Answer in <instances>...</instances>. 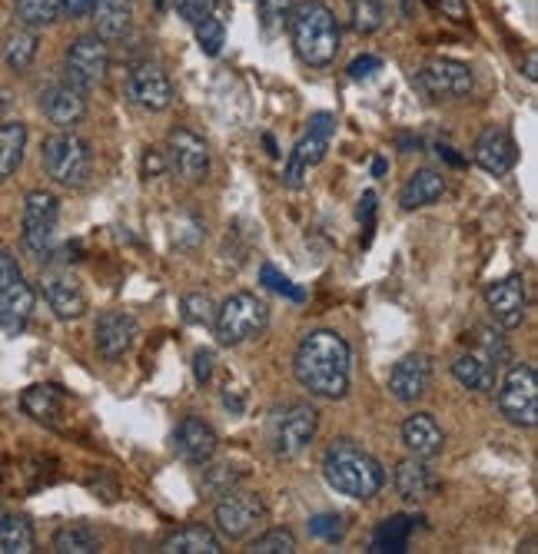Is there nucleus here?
Here are the masks:
<instances>
[{"label": "nucleus", "instance_id": "obj_42", "mask_svg": "<svg viewBox=\"0 0 538 554\" xmlns=\"http://www.w3.org/2000/svg\"><path fill=\"white\" fill-rule=\"evenodd\" d=\"M240 472H233V465L226 462V465H213V468H206V488L213 491V495H226L230 488H236V482H240Z\"/></svg>", "mask_w": 538, "mask_h": 554}, {"label": "nucleus", "instance_id": "obj_51", "mask_svg": "<svg viewBox=\"0 0 538 554\" xmlns=\"http://www.w3.org/2000/svg\"><path fill=\"white\" fill-rule=\"evenodd\" d=\"M93 7V0H60V14H67L70 20L87 17Z\"/></svg>", "mask_w": 538, "mask_h": 554}, {"label": "nucleus", "instance_id": "obj_19", "mask_svg": "<svg viewBox=\"0 0 538 554\" xmlns=\"http://www.w3.org/2000/svg\"><path fill=\"white\" fill-rule=\"evenodd\" d=\"M472 160L482 166L485 173L492 176H505L515 170L519 163V146H515L512 133L502 127H489L479 133V140L472 146Z\"/></svg>", "mask_w": 538, "mask_h": 554}, {"label": "nucleus", "instance_id": "obj_18", "mask_svg": "<svg viewBox=\"0 0 538 554\" xmlns=\"http://www.w3.org/2000/svg\"><path fill=\"white\" fill-rule=\"evenodd\" d=\"M40 107H44V117L54 127L70 130L87 117V93L77 90L70 80H57L40 93Z\"/></svg>", "mask_w": 538, "mask_h": 554}, {"label": "nucleus", "instance_id": "obj_2", "mask_svg": "<svg viewBox=\"0 0 538 554\" xmlns=\"http://www.w3.org/2000/svg\"><path fill=\"white\" fill-rule=\"evenodd\" d=\"M323 478L333 491H339V495H346V498H356V501L376 498L382 485H386L382 465L366 452V448H359L353 438H339V442L326 448Z\"/></svg>", "mask_w": 538, "mask_h": 554}, {"label": "nucleus", "instance_id": "obj_7", "mask_svg": "<svg viewBox=\"0 0 538 554\" xmlns=\"http://www.w3.org/2000/svg\"><path fill=\"white\" fill-rule=\"evenodd\" d=\"M57 219H60V203L54 193L34 190L24 200V233L20 243L34 259H50L54 256V239H57Z\"/></svg>", "mask_w": 538, "mask_h": 554}, {"label": "nucleus", "instance_id": "obj_44", "mask_svg": "<svg viewBox=\"0 0 538 554\" xmlns=\"http://www.w3.org/2000/svg\"><path fill=\"white\" fill-rule=\"evenodd\" d=\"M289 10H293V0H260V17L266 27H276L283 24L289 17Z\"/></svg>", "mask_w": 538, "mask_h": 554}, {"label": "nucleus", "instance_id": "obj_20", "mask_svg": "<svg viewBox=\"0 0 538 554\" xmlns=\"http://www.w3.org/2000/svg\"><path fill=\"white\" fill-rule=\"evenodd\" d=\"M130 97L150 113L167 110L173 103V83L167 77V70L160 64H150V60L137 64L130 70Z\"/></svg>", "mask_w": 538, "mask_h": 554}, {"label": "nucleus", "instance_id": "obj_43", "mask_svg": "<svg viewBox=\"0 0 538 554\" xmlns=\"http://www.w3.org/2000/svg\"><path fill=\"white\" fill-rule=\"evenodd\" d=\"M216 4H220V0H173V7H177V14L186 20V24H196V20L210 17Z\"/></svg>", "mask_w": 538, "mask_h": 554}, {"label": "nucleus", "instance_id": "obj_28", "mask_svg": "<svg viewBox=\"0 0 538 554\" xmlns=\"http://www.w3.org/2000/svg\"><path fill=\"white\" fill-rule=\"evenodd\" d=\"M446 193V176L436 173V170H419L412 173L406 186L399 193V206L402 209H422V206H432L436 200H442Z\"/></svg>", "mask_w": 538, "mask_h": 554}, {"label": "nucleus", "instance_id": "obj_24", "mask_svg": "<svg viewBox=\"0 0 538 554\" xmlns=\"http://www.w3.org/2000/svg\"><path fill=\"white\" fill-rule=\"evenodd\" d=\"M34 309H37V292L24 279L0 286V329L7 336H20L27 329L30 316H34Z\"/></svg>", "mask_w": 538, "mask_h": 554}, {"label": "nucleus", "instance_id": "obj_3", "mask_svg": "<svg viewBox=\"0 0 538 554\" xmlns=\"http://www.w3.org/2000/svg\"><path fill=\"white\" fill-rule=\"evenodd\" d=\"M289 37L306 67H329L339 54V20L326 0H303L289 10Z\"/></svg>", "mask_w": 538, "mask_h": 554}, {"label": "nucleus", "instance_id": "obj_25", "mask_svg": "<svg viewBox=\"0 0 538 554\" xmlns=\"http://www.w3.org/2000/svg\"><path fill=\"white\" fill-rule=\"evenodd\" d=\"M20 409L40 425L60 428L67 415V392L60 389V385H30V389H24V395H20Z\"/></svg>", "mask_w": 538, "mask_h": 554}, {"label": "nucleus", "instance_id": "obj_29", "mask_svg": "<svg viewBox=\"0 0 538 554\" xmlns=\"http://www.w3.org/2000/svg\"><path fill=\"white\" fill-rule=\"evenodd\" d=\"M160 554H223V541L213 535L210 528L190 525L180 528L157 548Z\"/></svg>", "mask_w": 538, "mask_h": 554}, {"label": "nucleus", "instance_id": "obj_30", "mask_svg": "<svg viewBox=\"0 0 538 554\" xmlns=\"http://www.w3.org/2000/svg\"><path fill=\"white\" fill-rule=\"evenodd\" d=\"M409 535H412V518L409 515H389L382 518L376 531H372V554H402L409 548Z\"/></svg>", "mask_w": 538, "mask_h": 554}, {"label": "nucleus", "instance_id": "obj_9", "mask_svg": "<svg viewBox=\"0 0 538 554\" xmlns=\"http://www.w3.org/2000/svg\"><path fill=\"white\" fill-rule=\"evenodd\" d=\"M416 87L432 100H465L475 90V73L462 60L432 57L419 67Z\"/></svg>", "mask_w": 538, "mask_h": 554}, {"label": "nucleus", "instance_id": "obj_45", "mask_svg": "<svg viewBox=\"0 0 538 554\" xmlns=\"http://www.w3.org/2000/svg\"><path fill=\"white\" fill-rule=\"evenodd\" d=\"M432 7L446 20H452V24H465L469 20V4L465 0H432Z\"/></svg>", "mask_w": 538, "mask_h": 554}, {"label": "nucleus", "instance_id": "obj_22", "mask_svg": "<svg viewBox=\"0 0 538 554\" xmlns=\"http://www.w3.org/2000/svg\"><path fill=\"white\" fill-rule=\"evenodd\" d=\"M499 365H502V359H495L492 352L475 346L469 352H462L459 359L452 362V375H455V382H459L462 389H469V392H495Z\"/></svg>", "mask_w": 538, "mask_h": 554}, {"label": "nucleus", "instance_id": "obj_32", "mask_svg": "<svg viewBox=\"0 0 538 554\" xmlns=\"http://www.w3.org/2000/svg\"><path fill=\"white\" fill-rule=\"evenodd\" d=\"M37 545L34 525L20 515H0V554H30Z\"/></svg>", "mask_w": 538, "mask_h": 554}, {"label": "nucleus", "instance_id": "obj_52", "mask_svg": "<svg viewBox=\"0 0 538 554\" xmlns=\"http://www.w3.org/2000/svg\"><path fill=\"white\" fill-rule=\"evenodd\" d=\"M439 156H446V160H449L452 166H462V163H465L462 156H455V153H452V146H439Z\"/></svg>", "mask_w": 538, "mask_h": 554}, {"label": "nucleus", "instance_id": "obj_49", "mask_svg": "<svg viewBox=\"0 0 538 554\" xmlns=\"http://www.w3.org/2000/svg\"><path fill=\"white\" fill-rule=\"evenodd\" d=\"M167 156H163L160 150H150L147 156H143V176L147 180H153V176H160V173H167Z\"/></svg>", "mask_w": 538, "mask_h": 554}, {"label": "nucleus", "instance_id": "obj_37", "mask_svg": "<svg viewBox=\"0 0 538 554\" xmlns=\"http://www.w3.org/2000/svg\"><path fill=\"white\" fill-rule=\"evenodd\" d=\"M193 30H196V44H200L203 54H206V57H220V50H223V44H226V27H223V20H216V17L210 14V17L196 20Z\"/></svg>", "mask_w": 538, "mask_h": 554}, {"label": "nucleus", "instance_id": "obj_38", "mask_svg": "<svg viewBox=\"0 0 538 554\" xmlns=\"http://www.w3.org/2000/svg\"><path fill=\"white\" fill-rule=\"evenodd\" d=\"M180 312H183V319L190 322V326H213L216 302L206 296V292H190V296H183Z\"/></svg>", "mask_w": 538, "mask_h": 554}, {"label": "nucleus", "instance_id": "obj_12", "mask_svg": "<svg viewBox=\"0 0 538 554\" xmlns=\"http://www.w3.org/2000/svg\"><path fill=\"white\" fill-rule=\"evenodd\" d=\"M319 432V412L309 402H296L276 418L273 428V452L279 458H296L303 455Z\"/></svg>", "mask_w": 538, "mask_h": 554}, {"label": "nucleus", "instance_id": "obj_5", "mask_svg": "<svg viewBox=\"0 0 538 554\" xmlns=\"http://www.w3.org/2000/svg\"><path fill=\"white\" fill-rule=\"evenodd\" d=\"M269 322V306L256 292H233L230 299L216 309L213 329L220 346H240V342L260 336Z\"/></svg>", "mask_w": 538, "mask_h": 554}, {"label": "nucleus", "instance_id": "obj_23", "mask_svg": "<svg viewBox=\"0 0 538 554\" xmlns=\"http://www.w3.org/2000/svg\"><path fill=\"white\" fill-rule=\"evenodd\" d=\"M133 0H93L90 7V20H93V34H97L103 44H120L127 40L130 27H133Z\"/></svg>", "mask_w": 538, "mask_h": 554}, {"label": "nucleus", "instance_id": "obj_50", "mask_svg": "<svg viewBox=\"0 0 538 554\" xmlns=\"http://www.w3.org/2000/svg\"><path fill=\"white\" fill-rule=\"evenodd\" d=\"M356 213H359V223L366 226V229H372V216H376V193H372V190L362 193Z\"/></svg>", "mask_w": 538, "mask_h": 554}, {"label": "nucleus", "instance_id": "obj_6", "mask_svg": "<svg viewBox=\"0 0 538 554\" xmlns=\"http://www.w3.org/2000/svg\"><path fill=\"white\" fill-rule=\"evenodd\" d=\"M499 412L515 428H535L538 422V375L529 362H512L499 385Z\"/></svg>", "mask_w": 538, "mask_h": 554}, {"label": "nucleus", "instance_id": "obj_17", "mask_svg": "<svg viewBox=\"0 0 538 554\" xmlns=\"http://www.w3.org/2000/svg\"><path fill=\"white\" fill-rule=\"evenodd\" d=\"M40 289H44L47 306L54 309V316L60 322H77L80 316H87V292L74 273H67V269L47 273Z\"/></svg>", "mask_w": 538, "mask_h": 554}, {"label": "nucleus", "instance_id": "obj_15", "mask_svg": "<svg viewBox=\"0 0 538 554\" xmlns=\"http://www.w3.org/2000/svg\"><path fill=\"white\" fill-rule=\"evenodd\" d=\"M432 389V359L422 352H412L406 359L396 362V369L389 375V392L392 399L402 405H412L419 399H426Z\"/></svg>", "mask_w": 538, "mask_h": 554}, {"label": "nucleus", "instance_id": "obj_14", "mask_svg": "<svg viewBox=\"0 0 538 554\" xmlns=\"http://www.w3.org/2000/svg\"><path fill=\"white\" fill-rule=\"evenodd\" d=\"M137 336H140V322L123 309L103 312V316L97 319V326H93V342H97V352L107 362L123 359V355L133 349Z\"/></svg>", "mask_w": 538, "mask_h": 554}, {"label": "nucleus", "instance_id": "obj_1", "mask_svg": "<svg viewBox=\"0 0 538 554\" xmlns=\"http://www.w3.org/2000/svg\"><path fill=\"white\" fill-rule=\"evenodd\" d=\"M296 382L316 399H346L349 375H353V349L333 329H313L296 346L293 355Z\"/></svg>", "mask_w": 538, "mask_h": 554}, {"label": "nucleus", "instance_id": "obj_8", "mask_svg": "<svg viewBox=\"0 0 538 554\" xmlns=\"http://www.w3.org/2000/svg\"><path fill=\"white\" fill-rule=\"evenodd\" d=\"M333 133H336V117H333V113H313V117H309V133L293 146L289 163H286V173H283V183L289 186V190H303L309 170L323 163Z\"/></svg>", "mask_w": 538, "mask_h": 554}, {"label": "nucleus", "instance_id": "obj_53", "mask_svg": "<svg viewBox=\"0 0 538 554\" xmlns=\"http://www.w3.org/2000/svg\"><path fill=\"white\" fill-rule=\"evenodd\" d=\"M538 60H535V54H529V57H525V77H529V80H535L538 77Z\"/></svg>", "mask_w": 538, "mask_h": 554}, {"label": "nucleus", "instance_id": "obj_36", "mask_svg": "<svg viewBox=\"0 0 538 554\" xmlns=\"http://www.w3.org/2000/svg\"><path fill=\"white\" fill-rule=\"evenodd\" d=\"M349 17H353L356 34H376L386 20V7L382 0H349Z\"/></svg>", "mask_w": 538, "mask_h": 554}, {"label": "nucleus", "instance_id": "obj_31", "mask_svg": "<svg viewBox=\"0 0 538 554\" xmlns=\"http://www.w3.org/2000/svg\"><path fill=\"white\" fill-rule=\"evenodd\" d=\"M24 150H27V127L24 123H4L0 127V180H10L20 163H24Z\"/></svg>", "mask_w": 538, "mask_h": 554}, {"label": "nucleus", "instance_id": "obj_4", "mask_svg": "<svg viewBox=\"0 0 538 554\" xmlns=\"http://www.w3.org/2000/svg\"><path fill=\"white\" fill-rule=\"evenodd\" d=\"M40 160H44V170L54 183L60 186H84L90 176H93V153H90V143L80 140L77 133L70 130H60L54 137L44 140V150H40Z\"/></svg>", "mask_w": 538, "mask_h": 554}, {"label": "nucleus", "instance_id": "obj_13", "mask_svg": "<svg viewBox=\"0 0 538 554\" xmlns=\"http://www.w3.org/2000/svg\"><path fill=\"white\" fill-rule=\"evenodd\" d=\"M167 146H170L167 163L183 176V180L200 183L203 176L210 173V146H206L203 137H196L193 130H186V127L170 130Z\"/></svg>", "mask_w": 538, "mask_h": 554}, {"label": "nucleus", "instance_id": "obj_34", "mask_svg": "<svg viewBox=\"0 0 538 554\" xmlns=\"http://www.w3.org/2000/svg\"><path fill=\"white\" fill-rule=\"evenodd\" d=\"M54 551L57 554H97L100 538H97V531L87 525H64L54 535Z\"/></svg>", "mask_w": 538, "mask_h": 554}, {"label": "nucleus", "instance_id": "obj_47", "mask_svg": "<svg viewBox=\"0 0 538 554\" xmlns=\"http://www.w3.org/2000/svg\"><path fill=\"white\" fill-rule=\"evenodd\" d=\"M213 352L210 349H200V352H196L193 355V375H196V382H200V385H206V382H210V375H213Z\"/></svg>", "mask_w": 538, "mask_h": 554}, {"label": "nucleus", "instance_id": "obj_41", "mask_svg": "<svg viewBox=\"0 0 538 554\" xmlns=\"http://www.w3.org/2000/svg\"><path fill=\"white\" fill-rule=\"evenodd\" d=\"M260 282L266 289H273V292H279V296H286V299H293V302H303L306 299V292L299 289V286H293L283 273H276V266H269V263H263V269H260Z\"/></svg>", "mask_w": 538, "mask_h": 554}, {"label": "nucleus", "instance_id": "obj_16", "mask_svg": "<svg viewBox=\"0 0 538 554\" xmlns=\"http://www.w3.org/2000/svg\"><path fill=\"white\" fill-rule=\"evenodd\" d=\"M485 306H489L492 319L499 322L502 329H519L525 322V306H529V296H525V279L522 276H505L499 282H492L485 289Z\"/></svg>", "mask_w": 538, "mask_h": 554}, {"label": "nucleus", "instance_id": "obj_33", "mask_svg": "<svg viewBox=\"0 0 538 554\" xmlns=\"http://www.w3.org/2000/svg\"><path fill=\"white\" fill-rule=\"evenodd\" d=\"M34 60H37V30L30 27L10 30L4 44V64L14 73H27Z\"/></svg>", "mask_w": 538, "mask_h": 554}, {"label": "nucleus", "instance_id": "obj_26", "mask_svg": "<svg viewBox=\"0 0 538 554\" xmlns=\"http://www.w3.org/2000/svg\"><path fill=\"white\" fill-rule=\"evenodd\" d=\"M402 445L416 458H436L446 448V432L429 412H416L402 422Z\"/></svg>", "mask_w": 538, "mask_h": 554}, {"label": "nucleus", "instance_id": "obj_40", "mask_svg": "<svg viewBox=\"0 0 538 554\" xmlns=\"http://www.w3.org/2000/svg\"><path fill=\"white\" fill-rule=\"evenodd\" d=\"M309 535L319 538V541H329V545H336V541L346 538V518L343 515H316V518H309Z\"/></svg>", "mask_w": 538, "mask_h": 554}, {"label": "nucleus", "instance_id": "obj_11", "mask_svg": "<svg viewBox=\"0 0 538 554\" xmlns=\"http://www.w3.org/2000/svg\"><path fill=\"white\" fill-rule=\"evenodd\" d=\"M213 518H216V528H220L223 538L240 541L266 518V501H263L260 491L230 488L220 501H216Z\"/></svg>", "mask_w": 538, "mask_h": 554}, {"label": "nucleus", "instance_id": "obj_27", "mask_svg": "<svg viewBox=\"0 0 538 554\" xmlns=\"http://www.w3.org/2000/svg\"><path fill=\"white\" fill-rule=\"evenodd\" d=\"M392 482H396V491L406 501H426L432 491H436V478L426 468V458H402L392 472Z\"/></svg>", "mask_w": 538, "mask_h": 554}, {"label": "nucleus", "instance_id": "obj_21", "mask_svg": "<svg viewBox=\"0 0 538 554\" xmlns=\"http://www.w3.org/2000/svg\"><path fill=\"white\" fill-rule=\"evenodd\" d=\"M173 442H177V452L183 462L210 465L216 448H220V435L213 432L210 422H203V418H196V415H186L177 425V438H173Z\"/></svg>", "mask_w": 538, "mask_h": 554}, {"label": "nucleus", "instance_id": "obj_10", "mask_svg": "<svg viewBox=\"0 0 538 554\" xmlns=\"http://www.w3.org/2000/svg\"><path fill=\"white\" fill-rule=\"evenodd\" d=\"M110 70V47L103 44L97 34H80L74 44L67 47L64 57V80L74 83L77 90L90 93L107 80Z\"/></svg>", "mask_w": 538, "mask_h": 554}, {"label": "nucleus", "instance_id": "obj_35", "mask_svg": "<svg viewBox=\"0 0 538 554\" xmlns=\"http://www.w3.org/2000/svg\"><path fill=\"white\" fill-rule=\"evenodd\" d=\"M20 24L30 30H44L50 24H57L60 17V0H14Z\"/></svg>", "mask_w": 538, "mask_h": 554}, {"label": "nucleus", "instance_id": "obj_54", "mask_svg": "<svg viewBox=\"0 0 538 554\" xmlns=\"http://www.w3.org/2000/svg\"><path fill=\"white\" fill-rule=\"evenodd\" d=\"M382 173H386V160H382V156H379V160L372 163V176H382Z\"/></svg>", "mask_w": 538, "mask_h": 554}, {"label": "nucleus", "instance_id": "obj_48", "mask_svg": "<svg viewBox=\"0 0 538 554\" xmlns=\"http://www.w3.org/2000/svg\"><path fill=\"white\" fill-rule=\"evenodd\" d=\"M24 273H20L17 259L7 253V249H0V286H10V282H20Z\"/></svg>", "mask_w": 538, "mask_h": 554}, {"label": "nucleus", "instance_id": "obj_46", "mask_svg": "<svg viewBox=\"0 0 538 554\" xmlns=\"http://www.w3.org/2000/svg\"><path fill=\"white\" fill-rule=\"evenodd\" d=\"M382 70V60L379 57H356L353 64H349V80H369V77H376V73Z\"/></svg>", "mask_w": 538, "mask_h": 554}, {"label": "nucleus", "instance_id": "obj_39", "mask_svg": "<svg viewBox=\"0 0 538 554\" xmlns=\"http://www.w3.org/2000/svg\"><path fill=\"white\" fill-rule=\"evenodd\" d=\"M253 554H296V535L289 528H269L266 535L253 538Z\"/></svg>", "mask_w": 538, "mask_h": 554}]
</instances>
